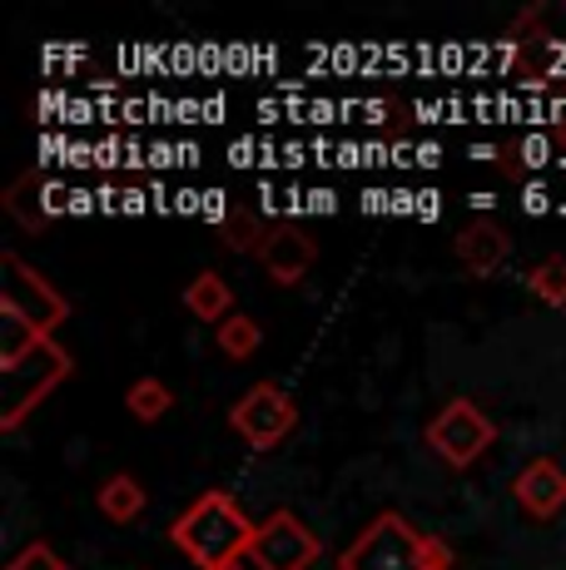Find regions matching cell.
<instances>
[{
    "label": "cell",
    "instance_id": "19",
    "mask_svg": "<svg viewBox=\"0 0 566 570\" xmlns=\"http://www.w3.org/2000/svg\"><path fill=\"white\" fill-rule=\"evenodd\" d=\"M219 570H254V561L244 556V561H228V566H219Z\"/></svg>",
    "mask_w": 566,
    "mask_h": 570
},
{
    "label": "cell",
    "instance_id": "11",
    "mask_svg": "<svg viewBox=\"0 0 566 570\" xmlns=\"http://www.w3.org/2000/svg\"><path fill=\"white\" fill-rule=\"evenodd\" d=\"M95 507H100L105 521L129 525V521H139V511H145V487H139V476H129V471H115V476L100 481Z\"/></svg>",
    "mask_w": 566,
    "mask_h": 570
},
{
    "label": "cell",
    "instance_id": "5",
    "mask_svg": "<svg viewBox=\"0 0 566 570\" xmlns=\"http://www.w3.org/2000/svg\"><path fill=\"white\" fill-rule=\"evenodd\" d=\"M228 426L238 432V442L254 446V452H274L289 442V432L299 426V407L279 382H254L244 397L228 407Z\"/></svg>",
    "mask_w": 566,
    "mask_h": 570
},
{
    "label": "cell",
    "instance_id": "20",
    "mask_svg": "<svg viewBox=\"0 0 566 570\" xmlns=\"http://www.w3.org/2000/svg\"><path fill=\"white\" fill-rule=\"evenodd\" d=\"M557 149H562V155H566V129H562V135H557Z\"/></svg>",
    "mask_w": 566,
    "mask_h": 570
},
{
    "label": "cell",
    "instance_id": "15",
    "mask_svg": "<svg viewBox=\"0 0 566 570\" xmlns=\"http://www.w3.org/2000/svg\"><path fill=\"white\" fill-rule=\"evenodd\" d=\"M527 288L537 293L547 308H566V258H541L527 273Z\"/></svg>",
    "mask_w": 566,
    "mask_h": 570
},
{
    "label": "cell",
    "instance_id": "16",
    "mask_svg": "<svg viewBox=\"0 0 566 570\" xmlns=\"http://www.w3.org/2000/svg\"><path fill=\"white\" fill-rule=\"evenodd\" d=\"M219 234H224V248L258 258V244H264L269 224H264V218H254V214H228L224 224H219Z\"/></svg>",
    "mask_w": 566,
    "mask_h": 570
},
{
    "label": "cell",
    "instance_id": "9",
    "mask_svg": "<svg viewBox=\"0 0 566 570\" xmlns=\"http://www.w3.org/2000/svg\"><path fill=\"white\" fill-rule=\"evenodd\" d=\"M511 497L531 521H552L566 511V466L552 456H531L511 481Z\"/></svg>",
    "mask_w": 566,
    "mask_h": 570
},
{
    "label": "cell",
    "instance_id": "2",
    "mask_svg": "<svg viewBox=\"0 0 566 570\" xmlns=\"http://www.w3.org/2000/svg\"><path fill=\"white\" fill-rule=\"evenodd\" d=\"M339 570H452V546L442 535H422L398 511H383L339 556Z\"/></svg>",
    "mask_w": 566,
    "mask_h": 570
},
{
    "label": "cell",
    "instance_id": "1",
    "mask_svg": "<svg viewBox=\"0 0 566 570\" xmlns=\"http://www.w3.org/2000/svg\"><path fill=\"white\" fill-rule=\"evenodd\" d=\"M169 541L179 546L199 570H219L228 561H244L248 541H254V521L238 511V501L228 491H204L199 501L184 507V517L174 521Z\"/></svg>",
    "mask_w": 566,
    "mask_h": 570
},
{
    "label": "cell",
    "instance_id": "10",
    "mask_svg": "<svg viewBox=\"0 0 566 570\" xmlns=\"http://www.w3.org/2000/svg\"><path fill=\"white\" fill-rule=\"evenodd\" d=\"M507 254H511V238L492 218H472V224L457 234V263H462L467 273H477V278H492L507 263Z\"/></svg>",
    "mask_w": 566,
    "mask_h": 570
},
{
    "label": "cell",
    "instance_id": "17",
    "mask_svg": "<svg viewBox=\"0 0 566 570\" xmlns=\"http://www.w3.org/2000/svg\"><path fill=\"white\" fill-rule=\"evenodd\" d=\"M6 570H70V566L60 561L56 546H50V541H30L26 551L10 556V566H6Z\"/></svg>",
    "mask_w": 566,
    "mask_h": 570
},
{
    "label": "cell",
    "instance_id": "18",
    "mask_svg": "<svg viewBox=\"0 0 566 570\" xmlns=\"http://www.w3.org/2000/svg\"><path fill=\"white\" fill-rule=\"evenodd\" d=\"M547 189H541V184H527V194H521V208H527V214H547Z\"/></svg>",
    "mask_w": 566,
    "mask_h": 570
},
{
    "label": "cell",
    "instance_id": "8",
    "mask_svg": "<svg viewBox=\"0 0 566 570\" xmlns=\"http://www.w3.org/2000/svg\"><path fill=\"white\" fill-rule=\"evenodd\" d=\"M258 263H264V273L274 283L293 288V283H303L309 268L319 263V244H313L299 224H269L264 244H258Z\"/></svg>",
    "mask_w": 566,
    "mask_h": 570
},
{
    "label": "cell",
    "instance_id": "7",
    "mask_svg": "<svg viewBox=\"0 0 566 570\" xmlns=\"http://www.w3.org/2000/svg\"><path fill=\"white\" fill-rule=\"evenodd\" d=\"M319 556H323L319 535L293 517V511H274L269 521H258L254 541H248L254 570H309Z\"/></svg>",
    "mask_w": 566,
    "mask_h": 570
},
{
    "label": "cell",
    "instance_id": "4",
    "mask_svg": "<svg viewBox=\"0 0 566 570\" xmlns=\"http://www.w3.org/2000/svg\"><path fill=\"white\" fill-rule=\"evenodd\" d=\"M428 446H432V452H438L448 466L467 471V466H477V462H482V456L497 446V426H492V416L477 407V402L452 397L448 407H442V412L428 422Z\"/></svg>",
    "mask_w": 566,
    "mask_h": 570
},
{
    "label": "cell",
    "instance_id": "3",
    "mask_svg": "<svg viewBox=\"0 0 566 570\" xmlns=\"http://www.w3.org/2000/svg\"><path fill=\"white\" fill-rule=\"evenodd\" d=\"M0 372H6V402H0V426L16 432L26 422V412L36 402H46V392L56 382L70 377V357L60 353L50 337H36L30 347H20L16 357H0Z\"/></svg>",
    "mask_w": 566,
    "mask_h": 570
},
{
    "label": "cell",
    "instance_id": "14",
    "mask_svg": "<svg viewBox=\"0 0 566 570\" xmlns=\"http://www.w3.org/2000/svg\"><path fill=\"white\" fill-rule=\"evenodd\" d=\"M214 337H219V353L224 357H234V363H248V357L258 353V343H264V327H258L248 313H228Z\"/></svg>",
    "mask_w": 566,
    "mask_h": 570
},
{
    "label": "cell",
    "instance_id": "6",
    "mask_svg": "<svg viewBox=\"0 0 566 570\" xmlns=\"http://www.w3.org/2000/svg\"><path fill=\"white\" fill-rule=\"evenodd\" d=\"M0 268H6V278H0V313H6V323L26 327L36 337H50V327L65 317V298L16 254L0 258Z\"/></svg>",
    "mask_w": 566,
    "mask_h": 570
},
{
    "label": "cell",
    "instance_id": "12",
    "mask_svg": "<svg viewBox=\"0 0 566 570\" xmlns=\"http://www.w3.org/2000/svg\"><path fill=\"white\" fill-rule=\"evenodd\" d=\"M184 308L199 317V323H224V317L234 313V288H228L214 268H204L199 278H189V288H184Z\"/></svg>",
    "mask_w": 566,
    "mask_h": 570
},
{
    "label": "cell",
    "instance_id": "13",
    "mask_svg": "<svg viewBox=\"0 0 566 570\" xmlns=\"http://www.w3.org/2000/svg\"><path fill=\"white\" fill-rule=\"evenodd\" d=\"M125 407L135 422H159V416L174 412V392H169V382H159V377H139V382H129Z\"/></svg>",
    "mask_w": 566,
    "mask_h": 570
}]
</instances>
